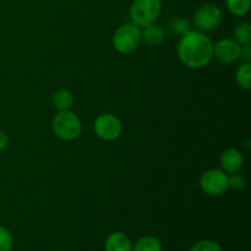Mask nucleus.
<instances>
[{
    "mask_svg": "<svg viewBox=\"0 0 251 251\" xmlns=\"http://www.w3.org/2000/svg\"><path fill=\"white\" fill-rule=\"evenodd\" d=\"M132 251H162V243L156 237L147 235L135 243Z\"/></svg>",
    "mask_w": 251,
    "mask_h": 251,
    "instance_id": "13",
    "label": "nucleus"
},
{
    "mask_svg": "<svg viewBox=\"0 0 251 251\" xmlns=\"http://www.w3.org/2000/svg\"><path fill=\"white\" fill-rule=\"evenodd\" d=\"M141 39L150 46H159L164 41V29L161 25L151 24L141 31Z\"/></svg>",
    "mask_w": 251,
    "mask_h": 251,
    "instance_id": "11",
    "label": "nucleus"
},
{
    "mask_svg": "<svg viewBox=\"0 0 251 251\" xmlns=\"http://www.w3.org/2000/svg\"><path fill=\"white\" fill-rule=\"evenodd\" d=\"M113 47L120 54H131L141 44V29L134 24L122 25L113 36Z\"/></svg>",
    "mask_w": 251,
    "mask_h": 251,
    "instance_id": "4",
    "label": "nucleus"
},
{
    "mask_svg": "<svg viewBox=\"0 0 251 251\" xmlns=\"http://www.w3.org/2000/svg\"><path fill=\"white\" fill-rule=\"evenodd\" d=\"M7 145H9V136H7L6 132L0 130V152L4 151Z\"/></svg>",
    "mask_w": 251,
    "mask_h": 251,
    "instance_id": "22",
    "label": "nucleus"
},
{
    "mask_svg": "<svg viewBox=\"0 0 251 251\" xmlns=\"http://www.w3.org/2000/svg\"><path fill=\"white\" fill-rule=\"evenodd\" d=\"M176 54L188 68L202 69L212 61L213 42L205 32L190 29L179 39Z\"/></svg>",
    "mask_w": 251,
    "mask_h": 251,
    "instance_id": "1",
    "label": "nucleus"
},
{
    "mask_svg": "<svg viewBox=\"0 0 251 251\" xmlns=\"http://www.w3.org/2000/svg\"><path fill=\"white\" fill-rule=\"evenodd\" d=\"M228 185L234 190H242L247 185V179L239 173L230 174V176H228Z\"/></svg>",
    "mask_w": 251,
    "mask_h": 251,
    "instance_id": "20",
    "label": "nucleus"
},
{
    "mask_svg": "<svg viewBox=\"0 0 251 251\" xmlns=\"http://www.w3.org/2000/svg\"><path fill=\"white\" fill-rule=\"evenodd\" d=\"M51 130L58 139L63 141H74L82 132V124L77 115L71 110H61L54 117Z\"/></svg>",
    "mask_w": 251,
    "mask_h": 251,
    "instance_id": "2",
    "label": "nucleus"
},
{
    "mask_svg": "<svg viewBox=\"0 0 251 251\" xmlns=\"http://www.w3.org/2000/svg\"><path fill=\"white\" fill-rule=\"evenodd\" d=\"M93 130L100 140L112 142L122 136L123 124L117 115L112 113H103L96 118Z\"/></svg>",
    "mask_w": 251,
    "mask_h": 251,
    "instance_id": "6",
    "label": "nucleus"
},
{
    "mask_svg": "<svg viewBox=\"0 0 251 251\" xmlns=\"http://www.w3.org/2000/svg\"><path fill=\"white\" fill-rule=\"evenodd\" d=\"M189 251H223L222 247L213 240H201L191 247Z\"/></svg>",
    "mask_w": 251,
    "mask_h": 251,
    "instance_id": "19",
    "label": "nucleus"
},
{
    "mask_svg": "<svg viewBox=\"0 0 251 251\" xmlns=\"http://www.w3.org/2000/svg\"><path fill=\"white\" fill-rule=\"evenodd\" d=\"M162 12V0H134L130 6L132 24L146 27L154 24Z\"/></svg>",
    "mask_w": 251,
    "mask_h": 251,
    "instance_id": "3",
    "label": "nucleus"
},
{
    "mask_svg": "<svg viewBox=\"0 0 251 251\" xmlns=\"http://www.w3.org/2000/svg\"><path fill=\"white\" fill-rule=\"evenodd\" d=\"M200 188L208 196L223 195L229 189L228 174L222 169H208L200 176Z\"/></svg>",
    "mask_w": 251,
    "mask_h": 251,
    "instance_id": "7",
    "label": "nucleus"
},
{
    "mask_svg": "<svg viewBox=\"0 0 251 251\" xmlns=\"http://www.w3.org/2000/svg\"><path fill=\"white\" fill-rule=\"evenodd\" d=\"M220 162L223 172H226L227 174H234L242 171L243 166H244V157L239 150L229 147L221 154Z\"/></svg>",
    "mask_w": 251,
    "mask_h": 251,
    "instance_id": "9",
    "label": "nucleus"
},
{
    "mask_svg": "<svg viewBox=\"0 0 251 251\" xmlns=\"http://www.w3.org/2000/svg\"><path fill=\"white\" fill-rule=\"evenodd\" d=\"M240 58L244 60V63H251V46H242V53H240Z\"/></svg>",
    "mask_w": 251,
    "mask_h": 251,
    "instance_id": "21",
    "label": "nucleus"
},
{
    "mask_svg": "<svg viewBox=\"0 0 251 251\" xmlns=\"http://www.w3.org/2000/svg\"><path fill=\"white\" fill-rule=\"evenodd\" d=\"M237 83L244 90L251 88V63H243L235 71Z\"/></svg>",
    "mask_w": 251,
    "mask_h": 251,
    "instance_id": "15",
    "label": "nucleus"
},
{
    "mask_svg": "<svg viewBox=\"0 0 251 251\" xmlns=\"http://www.w3.org/2000/svg\"><path fill=\"white\" fill-rule=\"evenodd\" d=\"M14 237L11 232L4 226H0V251H12Z\"/></svg>",
    "mask_w": 251,
    "mask_h": 251,
    "instance_id": "18",
    "label": "nucleus"
},
{
    "mask_svg": "<svg viewBox=\"0 0 251 251\" xmlns=\"http://www.w3.org/2000/svg\"><path fill=\"white\" fill-rule=\"evenodd\" d=\"M105 251H132V243L126 234L114 232L107 238L104 244Z\"/></svg>",
    "mask_w": 251,
    "mask_h": 251,
    "instance_id": "10",
    "label": "nucleus"
},
{
    "mask_svg": "<svg viewBox=\"0 0 251 251\" xmlns=\"http://www.w3.org/2000/svg\"><path fill=\"white\" fill-rule=\"evenodd\" d=\"M222 19L223 14L221 7L213 2H207V4L200 5L195 10L193 15V24L199 31L210 32L220 27Z\"/></svg>",
    "mask_w": 251,
    "mask_h": 251,
    "instance_id": "5",
    "label": "nucleus"
},
{
    "mask_svg": "<svg viewBox=\"0 0 251 251\" xmlns=\"http://www.w3.org/2000/svg\"><path fill=\"white\" fill-rule=\"evenodd\" d=\"M234 39L240 46H247L251 43V25L249 22L243 21L235 26Z\"/></svg>",
    "mask_w": 251,
    "mask_h": 251,
    "instance_id": "16",
    "label": "nucleus"
},
{
    "mask_svg": "<svg viewBox=\"0 0 251 251\" xmlns=\"http://www.w3.org/2000/svg\"><path fill=\"white\" fill-rule=\"evenodd\" d=\"M74 104V96L66 88H60L53 95V105L58 112L61 110H70Z\"/></svg>",
    "mask_w": 251,
    "mask_h": 251,
    "instance_id": "12",
    "label": "nucleus"
},
{
    "mask_svg": "<svg viewBox=\"0 0 251 251\" xmlns=\"http://www.w3.org/2000/svg\"><path fill=\"white\" fill-rule=\"evenodd\" d=\"M226 5H227V9L230 14L242 17L249 14L251 0H226Z\"/></svg>",
    "mask_w": 251,
    "mask_h": 251,
    "instance_id": "14",
    "label": "nucleus"
},
{
    "mask_svg": "<svg viewBox=\"0 0 251 251\" xmlns=\"http://www.w3.org/2000/svg\"><path fill=\"white\" fill-rule=\"evenodd\" d=\"M242 46L235 39L223 38L213 44V58L222 64H233L240 59Z\"/></svg>",
    "mask_w": 251,
    "mask_h": 251,
    "instance_id": "8",
    "label": "nucleus"
},
{
    "mask_svg": "<svg viewBox=\"0 0 251 251\" xmlns=\"http://www.w3.org/2000/svg\"><path fill=\"white\" fill-rule=\"evenodd\" d=\"M191 22L189 21L185 17H176V19H172L168 22V28L172 33L176 34V36H184L185 33H188L191 28Z\"/></svg>",
    "mask_w": 251,
    "mask_h": 251,
    "instance_id": "17",
    "label": "nucleus"
}]
</instances>
